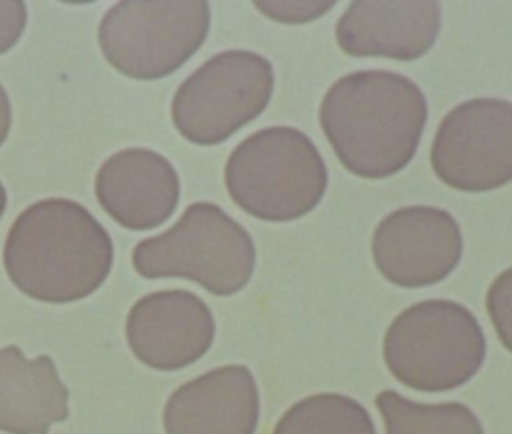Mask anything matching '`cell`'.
<instances>
[{
    "instance_id": "6da1fadb",
    "label": "cell",
    "mask_w": 512,
    "mask_h": 434,
    "mask_svg": "<svg viewBox=\"0 0 512 434\" xmlns=\"http://www.w3.org/2000/svg\"><path fill=\"white\" fill-rule=\"evenodd\" d=\"M2 264L28 298L70 304L94 294L110 276L114 244L94 214L70 198H42L10 224Z\"/></svg>"
},
{
    "instance_id": "7a4b0ae2",
    "label": "cell",
    "mask_w": 512,
    "mask_h": 434,
    "mask_svg": "<svg viewBox=\"0 0 512 434\" xmlns=\"http://www.w3.org/2000/svg\"><path fill=\"white\" fill-rule=\"evenodd\" d=\"M426 100L418 84L390 70H360L322 98L320 126L340 164L360 178H388L416 154Z\"/></svg>"
},
{
    "instance_id": "3957f363",
    "label": "cell",
    "mask_w": 512,
    "mask_h": 434,
    "mask_svg": "<svg viewBox=\"0 0 512 434\" xmlns=\"http://www.w3.org/2000/svg\"><path fill=\"white\" fill-rule=\"evenodd\" d=\"M224 182L246 214L288 222L308 214L328 186L326 164L312 140L292 126L262 128L228 156Z\"/></svg>"
},
{
    "instance_id": "277c9868",
    "label": "cell",
    "mask_w": 512,
    "mask_h": 434,
    "mask_svg": "<svg viewBox=\"0 0 512 434\" xmlns=\"http://www.w3.org/2000/svg\"><path fill=\"white\" fill-rule=\"evenodd\" d=\"M256 248L246 228L212 202H194L164 232L132 250L138 276L186 278L210 294L230 296L252 278Z\"/></svg>"
},
{
    "instance_id": "5b68a950",
    "label": "cell",
    "mask_w": 512,
    "mask_h": 434,
    "mask_svg": "<svg viewBox=\"0 0 512 434\" xmlns=\"http://www.w3.org/2000/svg\"><path fill=\"white\" fill-rule=\"evenodd\" d=\"M382 354L392 376L420 392L466 384L486 356L474 314L452 300H424L402 310L384 334Z\"/></svg>"
},
{
    "instance_id": "8992f818",
    "label": "cell",
    "mask_w": 512,
    "mask_h": 434,
    "mask_svg": "<svg viewBox=\"0 0 512 434\" xmlns=\"http://www.w3.org/2000/svg\"><path fill=\"white\" fill-rule=\"evenodd\" d=\"M208 30L204 0H122L100 18L98 46L122 76L158 80L190 60Z\"/></svg>"
},
{
    "instance_id": "52a82bcc",
    "label": "cell",
    "mask_w": 512,
    "mask_h": 434,
    "mask_svg": "<svg viewBox=\"0 0 512 434\" xmlns=\"http://www.w3.org/2000/svg\"><path fill=\"white\" fill-rule=\"evenodd\" d=\"M272 90L274 70L264 56L224 50L176 88L170 104L172 124L192 144H220L264 112Z\"/></svg>"
},
{
    "instance_id": "ba28073f",
    "label": "cell",
    "mask_w": 512,
    "mask_h": 434,
    "mask_svg": "<svg viewBox=\"0 0 512 434\" xmlns=\"http://www.w3.org/2000/svg\"><path fill=\"white\" fill-rule=\"evenodd\" d=\"M436 176L460 192H486L512 182V102L472 98L440 122L430 148Z\"/></svg>"
},
{
    "instance_id": "9c48e42d",
    "label": "cell",
    "mask_w": 512,
    "mask_h": 434,
    "mask_svg": "<svg viewBox=\"0 0 512 434\" xmlns=\"http://www.w3.org/2000/svg\"><path fill=\"white\" fill-rule=\"evenodd\" d=\"M458 222L434 206H404L380 220L372 236L378 272L402 288H422L444 280L460 262Z\"/></svg>"
},
{
    "instance_id": "30bf717a",
    "label": "cell",
    "mask_w": 512,
    "mask_h": 434,
    "mask_svg": "<svg viewBox=\"0 0 512 434\" xmlns=\"http://www.w3.org/2000/svg\"><path fill=\"white\" fill-rule=\"evenodd\" d=\"M214 318L190 290H156L138 298L126 316V342L148 368L172 372L200 360L214 340Z\"/></svg>"
},
{
    "instance_id": "8fae6325",
    "label": "cell",
    "mask_w": 512,
    "mask_h": 434,
    "mask_svg": "<svg viewBox=\"0 0 512 434\" xmlns=\"http://www.w3.org/2000/svg\"><path fill=\"white\" fill-rule=\"evenodd\" d=\"M94 196L122 228L154 230L174 214L180 200V178L160 152L130 146L100 164L94 176Z\"/></svg>"
},
{
    "instance_id": "7c38bea8",
    "label": "cell",
    "mask_w": 512,
    "mask_h": 434,
    "mask_svg": "<svg viewBox=\"0 0 512 434\" xmlns=\"http://www.w3.org/2000/svg\"><path fill=\"white\" fill-rule=\"evenodd\" d=\"M260 396L242 364L214 368L178 386L164 406L166 434H254Z\"/></svg>"
},
{
    "instance_id": "4fadbf2b",
    "label": "cell",
    "mask_w": 512,
    "mask_h": 434,
    "mask_svg": "<svg viewBox=\"0 0 512 434\" xmlns=\"http://www.w3.org/2000/svg\"><path fill=\"white\" fill-rule=\"evenodd\" d=\"M440 30V4L432 0H358L336 24V42L348 56L416 60Z\"/></svg>"
},
{
    "instance_id": "5bb4252c",
    "label": "cell",
    "mask_w": 512,
    "mask_h": 434,
    "mask_svg": "<svg viewBox=\"0 0 512 434\" xmlns=\"http://www.w3.org/2000/svg\"><path fill=\"white\" fill-rule=\"evenodd\" d=\"M68 414V388L48 354L30 360L16 344L0 348V432L48 434Z\"/></svg>"
},
{
    "instance_id": "9a60e30c",
    "label": "cell",
    "mask_w": 512,
    "mask_h": 434,
    "mask_svg": "<svg viewBox=\"0 0 512 434\" xmlns=\"http://www.w3.org/2000/svg\"><path fill=\"white\" fill-rule=\"evenodd\" d=\"M376 406L386 434H484L478 416L460 402L420 404L394 390H382Z\"/></svg>"
},
{
    "instance_id": "2e32d148",
    "label": "cell",
    "mask_w": 512,
    "mask_h": 434,
    "mask_svg": "<svg viewBox=\"0 0 512 434\" xmlns=\"http://www.w3.org/2000/svg\"><path fill=\"white\" fill-rule=\"evenodd\" d=\"M272 434H376L366 408L336 392L312 394L292 404Z\"/></svg>"
},
{
    "instance_id": "e0dca14e",
    "label": "cell",
    "mask_w": 512,
    "mask_h": 434,
    "mask_svg": "<svg viewBox=\"0 0 512 434\" xmlns=\"http://www.w3.org/2000/svg\"><path fill=\"white\" fill-rule=\"evenodd\" d=\"M486 310L498 340L512 352V266L500 272L488 286Z\"/></svg>"
},
{
    "instance_id": "ac0fdd59",
    "label": "cell",
    "mask_w": 512,
    "mask_h": 434,
    "mask_svg": "<svg viewBox=\"0 0 512 434\" xmlns=\"http://www.w3.org/2000/svg\"><path fill=\"white\" fill-rule=\"evenodd\" d=\"M334 2H256V8L278 22H306L322 16Z\"/></svg>"
},
{
    "instance_id": "d6986e66",
    "label": "cell",
    "mask_w": 512,
    "mask_h": 434,
    "mask_svg": "<svg viewBox=\"0 0 512 434\" xmlns=\"http://www.w3.org/2000/svg\"><path fill=\"white\" fill-rule=\"evenodd\" d=\"M26 24L28 10L22 0H0V56L18 44Z\"/></svg>"
},
{
    "instance_id": "ffe728a7",
    "label": "cell",
    "mask_w": 512,
    "mask_h": 434,
    "mask_svg": "<svg viewBox=\"0 0 512 434\" xmlns=\"http://www.w3.org/2000/svg\"><path fill=\"white\" fill-rule=\"evenodd\" d=\"M12 128V104L8 98V92L0 84V146L6 142Z\"/></svg>"
},
{
    "instance_id": "44dd1931",
    "label": "cell",
    "mask_w": 512,
    "mask_h": 434,
    "mask_svg": "<svg viewBox=\"0 0 512 434\" xmlns=\"http://www.w3.org/2000/svg\"><path fill=\"white\" fill-rule=\"evenodd\" d=\"M6 204H8V194H6V188H4V184L0 182V218L4 216Z\"/></svg>"
}]
</instances>
